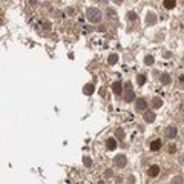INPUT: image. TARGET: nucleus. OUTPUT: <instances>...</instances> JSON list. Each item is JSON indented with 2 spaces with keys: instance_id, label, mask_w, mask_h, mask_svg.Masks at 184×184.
Listing matches in <instances>:
<instances>
[{
  "instance_id": "1",
  "label": "nucleus",
  "mask_w": 184,
  "mask_h": 184,
  "mask_svg": "<svg viewBox=\"0 0 184 184\" xmlns=\"http://www.w3.org/2000/svg\"><path fill=\"white\" fill-rule=\"evenodd\" d=\"M86 17L91 23H100L101 22V12L97 9V8H89L86 11Z\"/></svg>"
},
{
  "instance_id": "2",
  "label": "nucleus",
  "mask_w": 184,
  "mask_h": 184,
  "mask_svg": "<svg viewBox=\"0 0 184 184\" xmlns=\"http://www.w3.org/2000/svg\"><path fill=\"white\" fill-rule=\"evenodd\" d=\"M126 163H127V160H126V156H124V155H117L114 158V164L118 166V167H124Z\"/></svg>"
},
{
  "instance_id": "3",
  "label": "nucleus",
  "mask_w": 184,
  "mask_h": 184,
  "mask_svg": "<svg viewBox=\"0 0 184 184\" xmlns=\"http://www.w3.org/2000/svg\"><path fill=\"white\" fill-rule=\"evenodd\" d=\"M124 88H126V91H127V95H126V101H132V100H133V97H135V95H133V91H132V84L127 82L126 84H124Z\"/></svg>"
},
{
  "instance_id": "4",
  "label": "nucleus",
  "mask_w": 184,
  "mask_h": 184,
  "mask_svg": "<svg viewBox=\"0 0 184 184\" xmlns=\"http://www.w3.org/2000/svg\"><path fill=\"white\" fill-rule=\"evenodd\" d=\"M112 91H114L115 95H120L121 92H123V88H121V83L120 82H115L114 84H112Z\"/></svg>"
},
{
  "instance_id": "5",
  "label": "nucleus",
  "mask_w": 184,
  "mask_h": 184,
  "mask_svg": "<svg viewBox=\"0 0 184 184\" xmlns=\"http://www.w3.org/2000/svg\"><path fill=\"white\" fill-rule=\"evenodd\" d=\"M146 107H147V103H146L144 98H138L137 100V109L138 111H144Z\"/></svg>"
},
{
  "instance_id": "6",
  "label": "nucleus",
  "mask_w": 184,
  "mask_h": 184,
  "mask_svg": "<svg viewBox=\"0 0 184 184\" xmlns=\"http://www.w3.org/2000/svg\"><path fill=\"white\" fill-rule=\"evenodd\" d=\"M166 137H167V138H175V137H177V129L172 127V126L167 127V129H166Z\"/></svg>"
},
{
  "instance_id": "7",
  "label": "nucleus",
  "mask_w": 184,
  "mask_h": 184,
  "mask_svg": "<svg viewBox=\"0 0 184 184\" xmlns=\"http://www.w3.org/2000/svg\"><path fill=\"white\" fill-rule=\"evenodd\" d=\"M144 120L147 121V123H154V121H155V114L152 111H147L144 114Z\"/></svg>"
},
{
  "instance_id": "8",
  "label": "nucleus",
  "mask_w": 184,
  "mask_h": 184,
  "mask_svg": "<svg viewBox=\"0 0 184 184\" xmlns=\"http://www.w3.org/2000/svg\"><path fill=\"white\" fill-rule=\"evenodd\" d=\"M106 147L109 150H115L117 149V141L114 140V138H109V140L106 141Z\"/></svg>"
},
{
  "instance_id": "9",
  "label": "nucleus",
  "mask_w": 184,
  "mask_h": 184,
  "mask_svg": "<svg viewBox=\"0 0 184 184\" xmlns=\"http://www.w3.org/2000/svg\"><path fill=\"white\" fill-rule=\"evenodd\" d=\"M163 5H164L166 9H173L175 5H177V2H175V0H164Z\"/></svg>"
},
{
  "instance_id": "10",
  "label": "nucleus",
  "mask_w": 184,
  "mask_h": 184,
  "mask_svg": "<svg viewBox=\"0 0 184 184\" xmlns=\"http://www.w3.org/2000/svg\"><path fill=\"white\" fill-rule=\"evenodd\" d=\"M149 177H156V175L160 173V169H158V166H152V167L149 169Z\"/></svg>"
},
{
  "instance_id": "11",
  "label": "nucleus",
  "mask_w": 184,
  "mask_h": 184,
  "mask_svg": "<svg viewBox=\"0 0 184 184\" xmlns=\"http://www.w3.org/2000/svg\"><path fill=\"white\" fill-rule=\"evenodd\" d=\"M83 92L86 94V95H91V94L94 92V84H92V83H89V84H86V86L83 88Z\"/></svg>"
},
{
  "instance_id": "12",
  "label": "nucleus",
  "mask_w": 184,
  "mask_h": 184,
  "mask_svg": "<svg viewBox=\"0 0 184 184\" xmlns=\"http://www.w3.org/2000/svg\"><path fill=\"white\" fill-rule=\"evenodd\" d=\"M160 147H161V141H160V140L152 141V144H150V149H152V150H158Z\"/></svg>"
},
{
  "instance_id": "13",
  "label": "nucleus",
  "mask_w": 184,
  "mask_h": 184,
  "mask_svg": "<svg viewBox=\"0 0 184 184\" xmlns=\"http://www.w3.org/2000/svg\"><path fill=\"white\" fill-rule=\"evenodd\" d=\"M160 80H161V83H163V84H169V82H170V77H169V74H161Z\"/></svg>"
},
{
  "instance_id": "14",
  "label": "nucleus",
  "mask_w": 184,
  "mask_h": 184,
  "mask_svg": "<svg viewBox=\"0 0 184 184\" xmlns=\"http://www.w3.org/2000/svg\"><path fill=\"white\" fill-rule=\"evenodd\" d=\"M152 104H154V107H161V104H163V101H161V98L155 97V98H152Z\"/></svg>"
},
{
  "instance_id": "15",
  "label": "nucleus",
  "mask_w": 184,
  "mask_h": 184,
  "mask_svg": "<svg viewBox=\"0 0 184 184\" xmlns=\"http://www.w3.org/2000/svg\"><path fill=\"white\" fill-rule=\"evenodd\" d=\"M117 60H118V57H117L115 54H112V55H109V58H107V63H109V65H115Z\"/></svg>"
},
{
  "instance_id": "16",
  "label": "nucleus",
  "mask_w": 184,
  "mask_h": 184,
  "mask_svg": "<svg viewBox=\"0 0 184 184\" xmlns=\"http://www.w3.org/2000/svg\"><path fill=\"white\" fill-rule=\"evenodd\" d=\"M155 22H156L155 14H147V25H152V23H155Z\"/></svg>"
},
{
  "instance_id": "17",
  "label": "nucleus",
  "mask_w": 184,
  "mask_h": 184,
  "mask_svg": "<svg viewBox=\"0 0 184 184\" xmlns=\"http://www.w3.org/2000/svg\"><path fill=\"white\" fill-rule=\"evenodd\" d=\"M144 63H146L147 66L154 65V57H152V55H146V57H144Z\"/></svg>"
},
{
  "instance_id": "18",
  "label": "nucleus",
  "mask_w": 184,
  "mask_h": 184,
  "mask_svg": "<svg viewBox=\"0 0 184 184\" xmlns=\"http://www.w3.org/2000/svg\"><path fill=\"white\" fill-rule=\"evenodd\" d=\"M137 82H138V84H140V86H143V84L146 83V77H144V75H138V77H137Z\"/></svg>"
},
{
  "instance_id": "19",
  "label": "nucleus",
  "mask_w": 184,
  "mask_h": 184,
  "mask_svg": "<svg viewBox=\"0 0 184 184\" xmlns=\"http://www.w3.org/2000/svg\"><path fill=\"white\" fill-rule=\"evenodd\" d=\"M83 163L86 164L88 167H91V166H92V160L89 158V156H84V158H83Z\"/></svg>"
},
{
  "instance_id": "20",
  "label": "nucleus",
  "mask_w": 184,
  "mask_h": 184,
  "mask_svg": "<svg viewBox=\"0 0 184 184\" xmlns=\"http://www.w3.org/2000/svg\"><path fill=\"white\" fill-rule=\"evenodd\" d=\"M127 19H129V20H135V19H137V14H135V12H132V11H131V12L127 14Z\"/></svg>"
},
{
  "instance_id": "21",
  "label": "nucleus",
  "mask_w": 184,
  "mask_h": 184,
  "mask_svg": "<svg viewBox=\"0 0 184 184\" xmlns=\"http://www.w3.org/2000/svg\"><path fill=\"white\" fill-rule=\"evenodd\" d=\"M117 135H118V138H123V137H124V133L121 132V131H118V132H117Z\"/></svg>"
},
{
  "instance_id": "22",
  "label": "nucleus",
  "mask_w": 184,
  "mask_h": 184,
  "mask_svg": "<svg viewBox=\"0 0 184 184\" xmlns=\"http://www.w3.org/2000/svg\"><path fill=\"white\" fill-rule=\"evenodd\" d=\"M179 163H181V164H184V155H181V156H179Z\"/></svg>"
},
{
  "instance_id": "23",
  "label": "nucleus",
  "mask_w": 184,
  "mask_h": 184,
  "mask_svg": "<svg viewBox=\"0 0 184 184\" xmlns=\"http://www.w3.org/2000/svg\"><path fill=\"white\" fill-rule=\"evenodd\" d=\"M179 82H181V83L184 84V75H181V77H179Z\"/></svg>"
},
{
  "instance_id": "24",
  "label": "nucleus",
  "mask_w": 184,
  "mask_h": 184,
  "mask_svg": "<svg viewBox=\"0 0 184 184\" xmlns=\"http://www.w3.org/2000/svg\"><path fill=\"white\" fill-rule=\"evenodd\" d=\"M115 2H123V0H115Z\"/></svg>"
}]
</instances>
